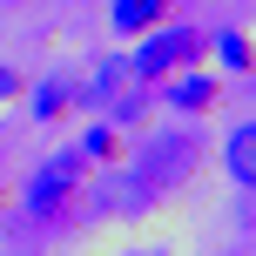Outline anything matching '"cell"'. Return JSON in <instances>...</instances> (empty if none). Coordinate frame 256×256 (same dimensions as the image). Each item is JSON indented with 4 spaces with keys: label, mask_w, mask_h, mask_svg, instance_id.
<instances>
[{
    "label": "cell",
    "mask_w": 256,
    "mask_h": 256,
    "mask_svg": "<svg viewBox=\"0 0 256 256\" xmlns=\"http://www.w3.org/2000/svg\"><path fill=\"white\" fill-rule=\"evenodd\" d=\"M88 155L81 148H54L40 155V168L27 176L20 189V216L40 222V230H68V222H81V189H88Z\"/></svg>",
    "instance_id": "6da1fadb"
},
{
    "label": "cell",
    "mask_w": 256,
    "mask_h": 256,
    "mask_svg": "<svg viewBox=\"0 0 256 256\" xmlns=\"http://www.w3.org/2000/svg\"><path fill=\"white\" fill-rule=\"evenodd\" d=\"M209 61V27H196V20H162L155 34H142V40H128V74L142 81V88H162V81H176V74H189V68H202Z\"/></svg>",
    "instance_id": "7a4b0ae2"
},
{
    "label": "cell",
    "mask_w": 256,
    "mask_h": 256,
    "mask_svg": "<svg viewBox=\"0 0 256 256\" xmlns=\"http://www.w3.org/2000/svg\"><path fill=\"white\" fill-rule=\"evenodd\" d=\"M128 155H135V162H122V168L162 202V196H176L182 182H196V168H202V135H196V128H162V135H142Z\"/></svg>",
    "instance_id": "3957f363"
},
{
    "label": "cell",
    "mask_w": 256,
    "mask_h": 256,
    "mask_svg": "<svg viewBox=\"0 0 256 256\" xmlns=\"http://www.w3.org/2000/svg\"><path fill=\"white\" fill-rule=\"evenodd\" d=\"M27 122L34 128H61V122H74L81 108V74H68V68H54V74H40V81H27Z\"/></svg>",
    "instance_id": "277c9868"
},
{
    "label": "cell",
    "mask_w": 256,
    "mask_h": 256,
    "mask_svg": "<svg viewBox=\"0 0 256 256\" xmlns=\"http://www.w3.org/2000/svg\"><path fill=\"white\" fill-rule=\"evenodd\" d=\"M155 94H162V102L176 108L182 122H196V115H216V108H222V74H202V68H189V74L162 81Z\"/></svg>",
    "instance_id": "5b68a950"
},
{
    "label": "cell",
    "mask_w": 256,
    "mask_h": 256,
    "mask_svg": "<svg viewBox=\"0 0 256 256\" xmlns=\"http://www.w3.org/2000/svg\"><path fill=\"white\" fill-rule=\"evenodd\" d=\"M182 7L189 0H108V27H115V40H142L162 20H176Z\"/></svg>",
    "instance_id": "8992f818"
},
{
    "label": "cell",
    "mask_w": 256,
    "mask_h": 256,
    "mask_svg": "<svg viewBox=\"0 0 256 256\" xmlns=\"http://www.w3.org/2000/svg\"><path fill=\"white\" fill-rule=\"evenodd\" d=\"M148 115H155V88H142L135 74L102 102V122H115V128H148Z\"/></svg>",
    "instance_id": "52a82bcc"
},
{
    "label": "cell",
    "mask_w": 256,
    "mask_h": 256,
    "mask_svg": "<svg viewBox=\"0 0 256 256\" xmlns=\"http://www.w3.org/2000/svg\"><path fill=\"white\" fill-rule=\"evenodd\" d=\"M222 168H230V182H236L243 196L256 189V122H250V115L222 135Z\"/></svg>",
    "instance_id": "ba28073f"
},
{
    "label": "cell",
    "mask_w": 256,
    "mask_h": 256,
    "mask_svg": "<svg viewBox=\"0 0 256 256\" xmlns=\"http://www.w3.org/2000/svg\"><path fill=\"white\" fill-rule=\"evenodd\" d=\"M74 148L88 155V168H115V162H128V128H115V122H88Z\"/></svg>",
    "instance_id": "9c48e42d"
},
{
    "label": "cell",
    "mask_w": 256,
    "mask_h": 256,
    "mask_svg": "<svg viewBox=\"0 0 256 256\" xmlns=\"http://www.w3.org/2000/svg\"><path fill=\"white\" fill-rule=\"evenodd\" d=\"M209 54H216L230 74H250V68H256V40H250V27H216V34H209Z\"/></svg>",
    "instance_id": "30bf717a"
},
{
    "label": "cell",
    "mask_w": 256,
    "mask_h": 256,
    "mask_svg": "<svg viewBox=\"0 0 256 256\" xmlns=\"http://www.w3.org/2000/svg\"><path fill=\"white\" fill-rule=\"evenodd\" d=\"M20 94H27V74L14 61H0V102H20Z\"/></svg>",
    "instance_id": "8fae6325"
},
{
    "label": "cell",
    "mask_w": 256,
    "mask_h": 256,
    "mask_svg": "<svg viewBox=\"0 0 256 256\" xmlns=\"http://www.w3.org/2000/svg\"><path fill=\"white\" fill-rule=\"evenodd\" d=\"M122 256H168V250H155V243H135V250H122Z\"/></svg>",
    "instance_id": "7c38bea8"
},
{
    "label": "cell",
    "mask_w": 256,
    "mask_h": 256,
    "mask_svg": "<svg viewBox=\"0 0 256 256\" xmlns=\"http://www.w3.org/2000/svg\"><path fill=\"white\" fill-rule=\"evenodd\" d=\"M74 7H88V0H74Z\"/></svg>",
    "instance_id": "4fadbf2b"
}]
</instances>
